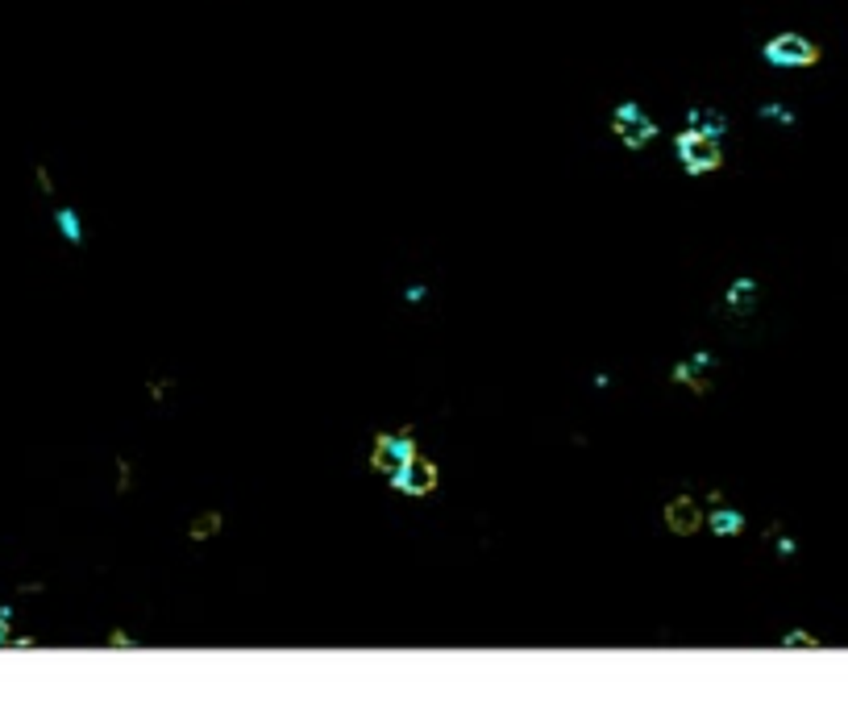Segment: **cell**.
Returning <instances> with one entry per match:
<instances>
[{"label": "cell", "instance_id": "9", "mask_svg": "<svg viewBox=\"0 0 848 715\" xmlns=\"http://www.w3.org/2000/svg\"><path fill=\"white\" fill-rule=\"evenodd\" d=\"M707 529L716 532V537H736V532L744 529V516L736 508H720V499H716V508L707 511Z\"/></svg>", "mask_w": 848, "mask_h": 715}, {"label": "cell", "instance_id": "18", "mask_svg": "<svg viewBox=\"0 0 848 715\" xmlns=\"http://www.w3.org/2000/svg\"><path fill=\"white\" fill-rule=\"evenodd\" d=\"M171 391V379H150V400H162Z\"/></svg>", "mask_w": 848, "mask_h": 715}, {"label": "cell", "instance_id": "7", "mask_svg": "<svg viewBox=\"0 0 848 715\" xmlns=\"http://www.w3.org/2000/svg\"><path fill=\"white\" fill-rule=\"evenodd\" d=\"M707 362H711L707 354H695L690 362H678V367L670 370V379H674L682 391H690V395H707V391H711V379L703 375V367H707Z\"/></svg>", "mask_w": 848, "mask_h": 715}, {"label": "cell", "instance_id": "3", "mask_svg": "<svg viewBox=\"0 0 848 715\" xmlns=\"http://www.w3.org/2000/svg\"><path fill=\"white\" fill-rule=\"evenodd\" d=\"M387 483H391V491H399V495L424 499V495H433V491L441 487V466L433 462V457L416 454V457H408V462H404L396 475L387 478Z\"/></svg>", "mask_w": 848, "mask_h": 715}, {"label": "cell", "instance_id": "6", "mask_svg": "<svg viewBox=\"0 0 848 715\" xmlns=\"http://www.w3.org/2000/svg\"><path fill=\"white\" fill-rule=\"evenodd\" d=\"M661 524H666L674 537H695L698 529H707V511H703V503H698L690 491H682V495H674L661 508Z\"/></svg>", "mask_w": 848, "mask_h": 715}, {"label": "cell", "instance_id": "10", "mask_svg": "<svg viewBox=\"0 0 848 715\" xmlns=\"http://www.w3.org/2000/svg\"><path fill=\"white\" fill-rule=\"evenodd\" d=\"M687 117H690L687 125H695V130H703V133H716V138H724V130H728V121L716 109H690Z\"/></svg>", "mask_w": 848, "mask_h": 715}, {"label": "cell", "instance_id": "8", "mask_svg": "<svg viewBox=\"0 0 848 715\" xmlns=\"http://www.w3.org/2000/svg\"><path fill=\"white\" fill-rule=\"evenodd\" d=\"M221 529H225V516H221L216 508H208V511H200V516H192V524H187V541L205 545V541H213Z\"/></svg>", "mask_w": 848, "mask_h": 715}, {"label": "cell", "instance_id": "17", "mask_svg": "<svg viewBox=\"0 0 848 715\" xmlns=\"http://www.w3.org/2000/svg\"><path fill=\"white\" fill-rule=\"evenodd\" d=\"M782 645H811V649H816L819 640H816V637H807V632H786Z\"/></svg>", "mask_w": 848, "mask_h": 715}, {"label": "cell", "instance_id": "11", "mask_svg": "<svg viewBox=\"0 0 848 715\" xmlns=\"http://www.w3.org/2000/svg\"><path fill=\"white\" fill-rule=\"evenodd\" d=\"M54 225H59V233H63L67 241H84V225H79L76 208H59V213H54Z\"/></svg>", "mask_w": 848, "mask_h": 715}, {"label": "cell", "instance_id": "15", "mask_svg": "<svg viewBox=\"0 0 848 715\" xmlns=\"http://www.w3.org/2000/svg\"><path fill=\"white\" fill-rule=\"evenodd\" d=\"M133 645H138V640H133V637H129V632H125V629H117V632H108V649H133Z\"/></svg>", "mask_w": 848, "mask_h": 715}, {"label": "cell", "instance_id": "16", "mask_svg": "<svg viewBox=\"0 0 848 715\" xmlns=\"http://www.w3.org/2000/svg\"><path fill=\"white\" fill-rule=\"evenodd\" d=\"M13 611L9 607H0V645H9V637H13Z\"/></svg>", "mask_w": 848, "mask_h": 715}, {"label": "cell", "instance_id": "5", "mask_svg": "<svg viewBox=\"0 0 848 715\" xmlns=\"http://www.w3.org/2000/svg\"><path fill=\"white\" fill-rule=\"evenodd\" d=\"M420 454V445L412 433H375V441H370V470L383 478L396 475L408 457Z\"/></svg>", "mask_w": 848, "mask_h": 715}, {"label": "cell", "instance_id": "2", "mask_svg": "<svg viewBox=\"0 0 848 715\" xmlns=\"http://www.w3.org/2000/svg\"><path fill=\"white\" fill-rule=\"evenodd\" d=\"M761 59L770 67H782V71H803V67H816L824 59V50L807 33H773L761 46Z\"/></svg>", "mask_w": 848, "mask_h": 715}, {"label": "cell", "instance_id": "13", "mask_svg": "<svg viewBox=\"0 0 848 715\" xmlns=\"http://www.w3.org/2000/svg\"><path fill=\"white\" fill-rule=\"evenodd\" d=\"M33 179H38V192L42 195H54V175H50V167H33Z\"/></svg>", "mask_w": 848, "mask_h": 715}, {"label": "cell", "instance_id": "1", "mask_svg": "<svg viewBox=\"0 0 848 715\" xmlns=\"http://www.w3.org/2000/svg\"><path fill=\"white\" fill-rule=\"evenodd\" d=\"M674 146H678V163L687 167L690 175H711L724 167V141L716 133H703L695 125H687V130L678 133Z\"/></svg>", "mask_w": 848, "mask_h": 715}, {"label": "cell", "instance_id": "12", "mask_svg": "<svg viewBox=\"0 0 848 715\" xmlns=\"http://www.w3.org/2000/svg\"><path fill=\"white\" fill-rule=\"evenodd\" d=\"M761 117L778 121V125H795V113L786 109V104H761Z\"/></svg>", "mask_w": 848, "mask_h": 715}, {"label": "cell", "instance_id": "4", "mask_svg": "<svg viewBox=\"0 0 848 715\" xmlns=\"http://www.w3.org/2000/svg\"><path fill=\"white\" fill-rule=\"evenodd\" d=\"M612 133L628 146V150H644L649 141L661 138V130H657V121L649 117V113L636 104V100H628V104H620L612 117Z\"/></svg>", "mask_w": 848, "mask_h": 715}, {"label": "cell", "instance_id": "14", "mask_svg": "<svg viewBox=\"0 0 848 715\" xmlns=\"http://www.w3.org/2000/svg\"><path fill=\"white\" fill-rule=\"evenodd\" d=\"M133 487V466H129L125 457H117V491H129Z\"/></svg>", "mask_w": 848, "mask_h": 715}]
</instances>
